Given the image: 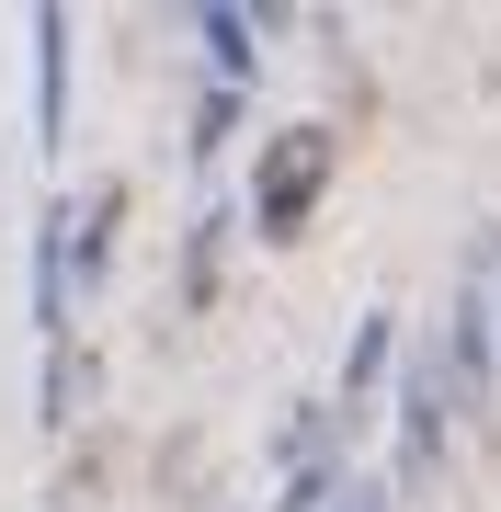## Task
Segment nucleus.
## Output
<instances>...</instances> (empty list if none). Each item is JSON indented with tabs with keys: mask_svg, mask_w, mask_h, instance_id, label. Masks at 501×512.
<instances>
[{
	"mask_svg": "<svg viewBox=\"0 0 501 512\" xmlns=\"http://www.w3.org/2000/svg\"><path fill=\"white\" fill-rule=\"evenodd\" d=\"M319 171H331V137H319V126H285L274 148H262V205H251V217H262V239H297V228H308Z\"/></svg>",
	"mask_w": 501,
	"mask_h": 512,
	"instance_id": "nucleus-1",
	"label": "nucleus"
},
{
	"mask_svg": "<svg viewBox=\"0 0 501 512\" xmlns=\"http://www.w3.org/2000/svg\"><path fill=\"white\" fill-rule=\"evenodd\" d=\"M205 46H217V69H240V57H251V23L240 12H205Z\"/></svg>",
	"mask_w": 501,
	"mask_h": 512,
	"instance_id": "nucleus-5",
	"label": "nucleus"
},
{
	"mask_svg": "<svg viewBox=\"0 0 501 512\" xmlns=\"http://www.w3.org/2000/svg\"><path fill=\"white\" fill-rule=\"evenodd\" d=\"M342 512H376V490H353V501H342Z\"/></svg>",
	"mask_w": 501,
	"mask_h": 512,
	"instance_id": "nucleus-6",
	"label": "nucleus"
},
{
	"mask_svg": "<svg viewBox=\"0 0 501 512\" xmlns=\"http://www.w3.org/2000/svg\"><path fill=\"white\" fill-rule=\"evenodd\" d=\"M114 217H126V205H114V194H92V228H80V274H103V251H114Z\"/></svg>",
	"mask_w": 501,
	"mask_h": 512,
	"instance_id": "nucleus-3",
	"label": "nucleus"
},
{
	"mask_svg": "<svg viewBox=\"0 0 501 512\" xmlns=\"http://www.w3.org/2000/svg\"><path fill=\"white\" fill-rule=\"evenodd\" d=\"M228 126H240V92H228V80H217V92H205V103H194V148H217Z\"/></svg>",
	"mask_w": 501,
	"mask_h": 512,
	"instance_id": "nucleus-4",
	"label": "nucleus"
},
{
	"mask_svg": "<svg viewBox=\"0 0 501 512\" xmlns=\"http://www.w3.org/2000/svg\"><path fill=\"white\" fill-rule=\"evenodd\" d=\"M376 365H388V319H365V330H353V365H342V376H353V399L376 387Z\"/></svg>",
	"mask_w": 501,
	"mask_h": 512,
	"instance_id": "nucleus-2",
	"label": "nucleus"
}]
</instances>
